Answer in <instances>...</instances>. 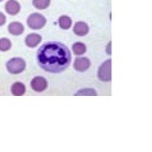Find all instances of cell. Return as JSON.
Instances as JSON below:
<instances>
[{
	"label": "cell",
	"instance_id": "obj_1",
	"mask_svg": "<svg viewBox=\"0 0 152 152\" xmlns=\"http://www.w3.org/2000/svg\"><path fill=\"white\" fill-rule=\"evenodd\" d=\"M71 53L69 48L61 42L50 41L43 44L37 50L39 66L48 72L60 73L70 64Z\"/></svg>",
	"mask_w": 152,
	"mask_h": 152
},
{
	"label": "cell",
	"instance_id": "obj_2",
	"mask_svg": "<svg viewBox=\"0 0 152 152\" xmlns=\"http://www.w3.org/2000/svg\"><path fill=\"white\" fill-rule=\"evenodd\" d=\"M7 69L12 74H19L26 69V62L20 57H14L7 62Z\"/></svg>",
	"mask_w": 152,
	"mask_h": 152
},
{
	"label": "cell",
	"instance_id": "obj_3",
	"mask_svg": "<svg viewBox=\"0 0 152 152\" xmlns=\"http://www.w3.org/2000/svg\"><path fill=\"white\" fill-rule=\"evenodd\" d=\"M47 19L45 16H43L40 13H31L30 16L28 17L27 24L31 30H40L46 25Z\"/></svg>",
	"mask_w": 152,
	"mask_h": 152
},
{
	"label": "cell",
	"instance_id": "obj_4",
	"mask_svg": "<svg viewBox=\"0 0 152 152\" xmlns=\"http://www.w3.org/2000/svg\"><path fill=\"white\" fill-rule=\"evenodd\" d=\"M98 78L102 82H109L111 80V60L104 61L98 69Z\"/></svg>",
	"mask_w": 152,
	"mask_h": 152
},
{
	"label": "cell",
	"instance_id": "obj_5",
	"mask_svg": "<svg viewBox=\"0 0 152 152\" xmlns=\"http://www.w3.org/2000/svg\"><path fill=\"white\" fill-rule=\"evenodd\" d=\"M31 88L36 92H43L45 91L48 88V82L47 80L42 77V76H35L31 82Z\"/></svg>",
	"mask_w": 152,
	"mask_h": 152
},
{
	"label": "cell",
	"instance_id": "obj_6",
	"mask_svg": "<svg viewBox=\"0 0 152 152\" xmlns=\"http://www.w3.org/2000/svg\"><path fill=\"white\" fill-rule=\"evenodd\" d=\"M90 65H91V63H90L89 59L87 58V57H78V58L75 59L73 66L74 69L77 71L83 72V71H86L89 69Z\"/></svg>",
	"mask_w": 152,
	"mask_h": 152
},
{
	"label": "cell",
	"instance_id": "obj_7",
	"mask_svg": "<svg viewBox=\"0 0 152 152\" xmlns=\"http://www.w3.org/2000/svg\"><path fill=\"white\" fill-rule=\"evenodd\" d=\"M73 31L78 36H85L88 33L89 27L88 26L87 23H85L83 21H79L75 23V25L73 27Z\"/></svg>",
	"mask_w": 152,
	"mask_h": 152
},
{
	"label": "cell",
	"instance_id": "obj_8",
	"mask_svg": "<svg viewBox=\"0 0 152 152\" xmlns=\"http://www.w3.org/2000/svg\"><path fill=\"white\" fill-rule=\"evenodd\" d=\"M5 10H6L7 13L11 14V15H16L20 12V4L16 0H9L5 5Z\"/></svg>",
	"mask_w": 152,
	"mask_h": 152
},
{
	"label": "cell",
	"instance_id": "obj_9",
	"mask_svg": "<svg viewBox=\"0 0 152 152\" xmlns=\"http://www.w3.org/2000/svg\"><path fill=\"white\" fill-rule=\"evenodd\" d=\"M41 40H42L41 35L37 34V33H31V34L27 35L25 43L28 48H35L41 42Z\"/></svg>",
	"mask_w": 152,
	"mask_h": 152
},
{
	"label": "cell",
	"instance_id": "obj_10",
	"mask_svg": "<svg viewBox=\"0 0 152 152\" xmlns=\"http://www.w3.org/2000/svg\"><path fill=\"white\" fill-rule=\"evenodd\" d=\"M8 31L12 35H21L24 32V26L20 22H12L8 27Z\"/></svg>",
	"mask_w": 152,
	"mask_h": 152
},
{
	"label": "cell",
	"instance_id": "obj_11",
	"mask_svg": "<svg viewBox=\"0 0 152 152\" xmlns=\"http://www.w3.org/2000/svg\"><path fill=\"white\" fill-rule=\"evenodd\" d=\"M11 91L14 96H22L26 92V87L22 82H15L12 84Z\"/></svg>",
	"mask_w": 152,
	"mask_h": 152
},
{
	"label": "cell",
	"instance_id": "obj_12",
	"mask_svg": "<svg viewBox=\"0 0 152 152\" xmlns=\"http://www.w3.org/2000/svg\"><path fill=\"white\" fill-rule=\"evenodd\" d=\"M58 24L61 28L63 30H69V28L72 25V20L69 16L66 15H62L58 19Z\"/></svg>",
	"mask_w": 152,
	"mask_h": 152
},
{
	"label": "cell",
	"instance_id": "obj_13",
	"mask_svg": "<svg viewBox=\"0 0 152 152\" xmlns=\"http://www.w3.org/2000/svg\"><path fill=\"white\" fill-rule=\"evenodd\" d=\"M72 50L74 52V54L76 55H82L87 51V47L82 42H77L74 43L72 46Z\"/></svg>",
	"mask_w": 152,
	"mask_h": 152
},
{
	"label": "cell",
	"instance_id": "obj_14",
	"mask_svg": "<svg viewBox=\"0 0 152 152\" xmlns=\"http://www.w3.org/2000/svg\"><path fill=\"white\" fill-rule=\"evenodd\" d=\"M50 0H32V5L38 10H45L50 6Z\"/></svg>",
	"mask_w": 152,
	"mask_h": 152
},
{
	"label": "cell",
	"instance_id": "obj_15",
	"mask_svg": "<svg viewBox=\"0 0 152 152\" xmlns=\"http://www.w3.org/2000/svg\"><path fill=\"white\" fill-rule=\"evenodd\" d=\"M75 96H84V95H89V96H96L97 92L96 90L93 89V88H83V89H80L76 92Z\"/></svg>",
	"mask_w": 152,
	"mask_h": 152
},
{
	"label": "cell",
	"instance_id": "obj_16",
	"mask_svg": "<svg viewBox=\"0 0 152 152\" xmlns=\"http://www.w3.org/2000/svg\"><path fill=\"white\" fill-rule=\"evenodd\" d=\"M12 48V42L8 38L0 39V51H8Z\"/></svg>",
	"mask_w": 152,
	"mask_h": 152
},
{
	"label": "cell",
	"instance_id": "obj_17",
	"mask_svg": "<svg viewBox=\"0 0 152 152\" xmlns=\"http://www.w3.org/2000/svg\"><path fill=\"white\" fill-rule=\"evenodd\" d=\"M6 21H7V18L5 16V14L0 12V26H3L4 24L6 23Z\"/></svg>",
	"mask_w": 152,
	"mask_h": 152
},
{
	"label": "cell",
	"instance_id": "obj_18",
	"mask_svg": "<svg viewBox=\"0 0 152 152\" xmlns=\"http://www.w3.org/2000/svg\"><path fill=\"white\" fill-rule=\"evenodd\" d=\"M107 52L108 55H111V41H109L108 45L107 46Z\"/></svg>",
	"mask_w": 152,
	"mask_h": 152
},
{
	"label": "cell",
	"instance_id": "obj_19",
	"mask_svg": "<svg viewBox=\"0 0 152 152\" xmlns=\"http://www.w3.org/2000/svg\"><path fill=\"white\" fill-rule=\"evenodd\" d=\"M1 1H3V0H0V2H1Z\"/></svg>",
	"mask_w": 152,
	"mask_h": 152
}]
</instances>
